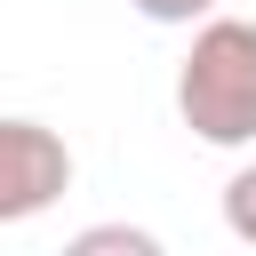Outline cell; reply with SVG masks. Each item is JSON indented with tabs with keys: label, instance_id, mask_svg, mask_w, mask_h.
Instances as JSON below:
<instances>
[{
	"label": "cell",
	"instance_id": "cell-1",
	"mask_svg": "<svg viewBox=\"0 0 256 256\" xmlns=\"http://www.w3.org/2000/svg\"><path fill=\"white\" fill-rule=\"evenodd\" d=\"M176 120L208 152L256 144V16H200L192 48L176 64Z\"/></svg>",
	"mask_w": 256,
	"mask_h": 256
},
{
	"label": "cell",
	"instance_id": "cell-2",
	"mask_svg": "<svg viewBox=\"0 0 256 256\" xmlns=\"http://www.w3.org/2000/svg\"><path fill=\"white\" fill-rule=\"evenodd\" d=\"M72 192V144L48 120L0 112V224H32Z\"/></svg>",
	"mask_w": 256,
	"mask_h": 256
},
{
	"label": "cell",
	"instance_id": "cell-3",
	"mask_svg": "<svg viewBox=\"0 0 256 256\" xmlns=\"http://www.w3.org/2000/svg\"><path fill=\"white\" fill-rule=\"evenodd\" d=\"M224 232H232L240 248H256V160H240V168L224 176Z\"/></svg>",
	"mask_w": 256,
	"mask_h": 256
},
{
	"label": "cell",
	"instance_id": "cell-4",
	"mask_svg": "<svg viewBox=\"0 0 256 256\" xmlns=\"http://www.w3.org/2000/svg\"><path fill=\"white\" fill-rule=\"evenodd\" d=\"M144 24H200V16H216L224 0H128Z\"/></svg>",
	"mask_w": 256,
	"mask_h": 256
},
{
	"label": "cell",
	"instance_id": "cell-5",
	"mask_svg": "<svg viewBox=\"0 0 256 256\" xmlns=\"http://www.w3.org/2000/svg\"><path fill=\"white\" fill-rule=\"evenodd\" d=\"M72 248H128V256H152L160 240H152V232H136V224H96V232H80Z\"/></svg>",
	"mask_w": 256,
	"mask_h": 256
}]
</instances>
